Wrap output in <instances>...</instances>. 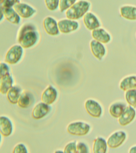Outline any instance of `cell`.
<instances>
[{"label":"cell","mask_w":136,"mask_h":153,"mask_svg":"<svg viewBox=\"0 0 136 153\" xmlns=\"http://www.w3.org/2000/svg\"><path fill=\"white\" fill-rule=\"evenodd\" d=\"M39 38L36 27L31 24H26L20 28L18 35V41L24 48H28L35 45Z\"/></svg>","instance_id":"1"},{"label":"cell","mask_w":136,"mask_h":153,"mask_svg":"<svg viewBox=\"0 0 136 153\" xmlns=\"http://www.w3.org/2000/svg\"><path fill=\"white\" fill-rule=\"evenodd\" d=\"M90 6V3L88 1H77L66 11V17L70 20H77L84 16L89 10Z\"/></svg>","instance_id":"2"},{"label":"cell","mask_w":136,"mask_h":153,"mask_svg":"<svg viewBox=\"0 0 136 153\" xmlns=\"http://www.w3.org/2000/svg\"><path fill=\"white\" fill-rule=\"evenodd\" d=\"M23 54V49L21 45H14L6 55L5 62L10 64H15L21 59Z\"/></svg>","instance_id":"3"},{"label":"cell","mask_w":136,"mask_h":153,"mask_svg":"<svg viewBox=\"0 0 136 153\" xmlns=\"http://www.w3.org/2000/svg\"><path fill=\"white\" fill-rule=\"evenodd\" d=\"M89 130L90 126L88 124L80 122L71 123L67 128L69 133L75 136H84L89 132Z\"/></svg>","instance_id":"4"},{"label":"cell","mask_w":136,"mask_h":153,"mask_svg":"<svg viewBox=\"0 0 136 153\" xmlns=\"http://www.w3.org/2000/svg\"><path fill=\"white\" fill-rule=\"evenodd\" d=\"M58 26L61 32L68 33L77 30L79 27V24L74 20L64 19L58 22Z\"/></svg>","instance_id":"5"},{"label":"cell","mask_w":136,"mask_h":153,"mask_svg":"<svg viewBox=\"0 0 136 153\" xmlns=\"http://www.w3.org/2000/svg\"><path fill=\"white\" fill-rule=\"evenodd\" d=\"M1 9V20L3 16L5 17L7 20L12 24L18 25L19 24L21 19L20 16L18 14L15 9L11 8H2Z\"/></svg>","instance_id":"6"},{"label":"cell","mask_w":136,"mask_h":153,"mask_svg":"<svg viewBox=\"0 0 136 153\" xmlns=\"http://www.w3.org/2000/svg\"><path fill=\"white\" fill-rule=\"evenodd\" d=\"M13 8L18 14L23 18L30 17L36 12V10L30 6L20 2L15 4Z\"/></svg>","instance_id":"7"},{"label":"cell","mask_w":136,"mask_h":153,"mask_svg":"<svg viewBox=\"0 0 136 153\" xmlns=\"http://www.w3.org/2000/svg\"><path fill=\"white\" fill-rule=\"evenodd\" d=\"M126 137V134L123 131H119L115 132L108 139L107 145L111 148H118L123 143Z\"/></svg>","instance_id":"8"},{"label":"cell","mask_w":136,"mask_h":153,"mask_svg":"<svg viewBox=\"0 0 136 153\" xmlns=\"http://www.w3.org/2000/svg\"><path fill=\"white\" fill-rule=\"evenodd\" d=\"M85 108L88 113L91 117L100 118L102 114V108L97 102L88 100L85 103Z\"/></svg>","instance_id":"9"},{"label":"cell","mask_w":136,"mask_h":153,"mask_svg":"<svg viewBox=\"0 0 136 153\" xmlns=\"http://www.w3.org/2000/svg\"><path fill=\"white\" fill-rule=\"evenodd\" d=\"M44 28L46 32L51 36H56L59 34V29L58 24L53 18L47 17L43 21Z\"/></svg>","instance_id":"10"},{"label":"cell","mask_w":136,"mask_h":153,"mask_svg":"<svg viewBox=\"0 0 136 153\" xmlns=\"http://www.w3.org/2000/svg\"><path fill=\"white\" fill-rule=\"evenodd\" d=\"M51 106L43 102L40 103L34 108L32 113L33 118L35 119H41L51 111Z\"/></svg>","instance_id":"11"},{"label":"cell","mask_w":136,"mask_h":153,"mask_svg":"<svg viewBox=\"0 0 136 153\" xmlns=\"http://www.w3.org/2000/svg\"><path fill=\"white\" fill-rule=\"evenodd\" d=\"M135 111L131 106H127L123 113L119 119V124L122 126H125L129 124L135 117Z\"/></svg>","instance_id":"12"},{"label":"cell","mask_w":136,"mask_h":153,"mask_svg":"<svg viewBox=\"0 0 136 153\" xmlns=\"http://www.w3.org/2000/svg\"><path fill=\"white\" fill-rule=\"evenodd\" d=\"M57 97L56 90L52 86L50 85L43 93L41 100L44 103L49 105L53 103L55 101Z\"/></svg>","instance_id":"13"},{"label":"cell","mask_w":136,"mask_h":153,"mask_svg":"<svg viewBox=\"0 0 136 153\" xmlns=\"http://www.w3.org/2000/svg\"><path fill=\"white\" fill-rule=\"evenodd\" d=\"M83 22L87 28L91 30L97 29L100 26L97 18L91 13H87L84 16Z\"/></svg>","instance_id":"14"},{"label":"cell","mask_w":136,"mask_h":153,"mask_svg":"<svg viewBox=\"0 0 136 153\" xmlns=\"http://www.w3.org/2000/svg\"><path fill=\"white\" fill-rule=\"evenodd\" d=\"M13 131V125L11 121L5 117L0 118V131L3 136L8 137Z\"/></svg>","instance_id":"15"},{"label":"cell","mask_w":136,"mask_h":153,"mask_svg":"<svg viewBox=\"0 0 136 153\" xmlns=\"http://www.w3.org/2000/svg\"><path fill=\"white\" fill-rule=\"evenodd\" d=\"M90 47L92 53L95 57L99 60L102 59L106 53L103 45L97 41L93 40L91 42Z\"/></svg>","instance_id":"16"},{"label":"cell","mask_w":136,"mask_h":153,"mask_svg":"<svg viewBox=\"0 0 136 153\" xmlns=\"http://www.w3.org/2000/svg\"><path fill=\"white\" fill-rule=\"evenodd\" d=\"M34 102V98L33 94L26 92L21 94L18 104L21 108H27L33 105Z\"/></svg>","instance_id":"17"},{"label":"cell","mask_w":136,"mask_h":153,"mask_svg":"<svg viewBox=\"0 0 136 153\" xmlns=\"http://www.w3.org/2000/svg\"><path fill=\"white\" fill-rule=\"evenodd\" d=\"M92 35L95 40L103 44H107L111 40L110 36L102 28L94 30L92 32Z\"/></svg>","instance_id":"18"},{"label":"cell","mask_w":136,"mask_h":153,"mask_svg":"<svg viewBox=\"0 0 136 153\" xmlns=\"http://www.w3.org/2000/svg\"><path fill=\"white\" fill-rule=\"evenodd\" d=\"M13 79L10 74L1 77L0 92L2 94H6L13 87Z\"/></svg>","instance_id":"19"},{"label":"cell","mask_w":136,"mask_h":153,"mask_svg":"<svg viewBox=\"0 0 136 153\" xmlns=\"http://www.w3.org/2000/svg\"><path fill=\"white\" fill-rule=\"evenodd\" d=\"M120 89L124 91L136 90V76H132L125 78L120 82Z\"/></svg>","instance_id":"20"},{"label":"cell","mask_w":136,"mask_h":153,"mask_svg":"<svg viewBox=\"0 0 136 153\" xmlns=\"http://www.w3.org/2000/svg\"><path fill=\"white\" fill-rule=\"evenodd\" d=\"M21 89L17 86H13L8 91L7 97L11 103L16 104L18 102L21 95Z\"/></svg>","instance_id":"21"},{"label":"cell","mask_w":136,"mask_h":153,"mask_svg":"<svg viewBox=\"0 0 136 153\" xmlns=\"http://www.w3.org/2000/svg\"><path fill=\"white\" fill-rule=\"evenodd\" d=\"M126 105L123 103H115L111 105L109 108V113L114 118H119L126 109Z\"/></svg>","instance_id":"22"},{"label":"cell","mask_w":136,"mask_h":153,"mask_svg":"<svg viewBox=\"0 0 136 153\" xmlns=\"http://www.w3.org/2000/svg\"><path fill=\"white\" fill-rule=\"evenodd\" d=\"M123 17L129 20H136V8L132 6H124L120 8Z\"/></svg>","instance_id":"23"},{"label":"cell","mask_w":136,"mask_h":153,"mask_svg":"<svg viewBox=\"0 0 136 153\" xmlns=\"http://www.w3.org/2000/svg\"><path fill=\"white\" fill-rule=\"evenodd\" d=\"M107 149V143L104 139L99 137L95 140L93 146L94 153H106Z\"/></svg>","instance_id":"24"},{"label":"cell","mask_w":136,"mask_h":153,"mask_svg":"<svg viewBox=\"0 0 136 153\" xmlns=\"http://www.w3.org/2000/svg\"><path fill=\"white\" fill-rule=\"evenodd\" d=\"M125 98L129 105L134 108L136 107V90L127 91Z\"/></svg>","instance_id":"25"},{"label":"cell","mask_w":136,"mask_h":153,"mask_svg":"<svg viewBox=\"0 0 136 153\" xmlns=\"http://www.w3.org/2000/svg\"><path fill=\"white\" fill-rule=\"evenodd\" d=\"M76 1L75 0H60L59 2V8L61 12L64 11L69 9L76 3Z\"/></svg>","instance_id":"26"},{"label":"cell","mask_w":136,"mask_h":153,"mask_svg":"<svg viewBox=\"0 0 136 153\" xmlns=\"http://www.w3.org/2000/svg\"><path fill=\"white\" fill-rule=\"evenodd\" d=\"M45 2L47 8L50 10H55L59 6V1L58 0H46L45 1Z\"/></svg>","instance_id":"27"},{"label":"cell","mask_w":136,"mask_h":153,"mask_svg":"<svg viewBox=\"0 0 136 153\" xmlns=\"http://www.w3.org/2000/svg\"><path fill=\"white\" fill-rule=\"evenodd\" d=\"M19 1H14V0H4L1 1L0 2V7L2 8H11L14 6L16 4L20 2Z\"/></svg>","instance_id":"28"},{"label":"cell","mask_w":136,"mask_h":153,"mask_svg":"<svg viewBox=\"0 0 136 153\" xmlns=\"http://www.w3.org/2000/svg\"><path fill=\"white\" fill-rule=\"evenodd\" d=\"M64 153H77L76 142H71L67 145L64 149Z\"/></svg>","instance_id":"29"},{"label":"cell","mask_w":136,"mask_h":153,"mask_svg":"<svg viewBox=\"0 0 136 153\" xmlns=\"http://www.w3.org/2000/svg\"><path fill=\"white\" fill-rule=\"evenodd\" d=\"M13 153H28V151L24 145L20 143L15 147Z\"/></svg>","instance_id":"30"},{"label":"cell","mask_w":136,"mask_h":153,"mask_svg":"<svg viewBox=\"0 0 136 153\" xmlns=\"http://www.w3.org/2000/svg\"><path fill=\"white\" fill-rule=\"evenodd\" d=\"M77 153H88V149L85 143L80 142L77 145Z\"/></svg>","instance_id":"31"},{"label":"cell","mask_w":136,"mask_h":153,"mask_svg":"<svg viewBox=\"0 0 136 153\" xmlns=\"http://www.w3.org/2000/svg\"><path fill=\"white\" fill-rule=\"evenodd\" d=\"M9 74V68L8 66L4 63H1V77Z\"/></svg>","instance_id":"32"},{"label":"cell","mask_w":136,"mask_h":153,"mask_svg":"<svg viewBox=\"0 0 136 153\" xmlns=\"http://www.w3.org/2000/svg\"><path fill=\"white\" fill-rule=\"evenodd\" d=\"M129 153H136V146L131 148L130 149Z\"/></svg>","instance_id":"33"},{"label":"cell","mask_w":136,"mask_h":153,"mask_svg":"<svg viewBox=\"0 0 136 153\" xmlns=\"http://www.w3.org/2000/svg\"><path fill=\"white\" fill-rule=\"evenodd\" d=\"M55 153H64V152H63L61 151H57Z\"/></svg>","instance_id":"34"}]
</instances>
